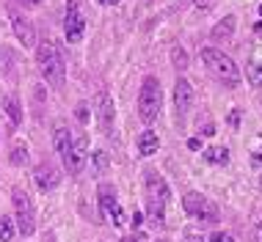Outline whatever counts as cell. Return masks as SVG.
<instances>
[{
	"mask_svg": "<svg viewBox=\"0 0 262 242\" xmlns=\"http://www.w3.org/2000/svg\"><path fill=\"white\" fill-rule=\"evenodd\" d=\"M97 198H100L102 215L108 217L113 226H122V223H124V215H122V206H119V201H116V190H113L111 184H100Z\"/></svg>",
	"mask_w": 262,
	"mask_h": 242,
	"instance_id": "obj_8",
	"label": "cell"
},
{
	"mask_svg": "<svg viewBox=\"0 0 262 242\" xmlns=\"http://www.w3.org/2000/svg\"><path fill=\"white\" fill-rule=\"evenodd\" d=\"M210 242H235V237H232V234H224V231H215L210 237Z\"/></svg>",
	"mask_w": 262,
	"mask_h": 242,
	"instance_id": "obj_22",
	"label": "cell"
},
{
	"mask_svg": "<svg viewBox=\"0 0 262 242\" xmlns=\"http://www.w3.org/2000/svg\"><path fill=\"white\" fill-rule=\"evenodd\" d=\"M97 118H100L102 132L113 130V102H111L108 91H100V94H97Z\"/></svg>",
	"mask_w": 262,
	"mask_h": 242,
	"instance_id": "obj_12",
	"label": "cell"
},
{
	"mask_svg": "<svg viewBox=\"0 0 262 242\" xmlns=\"http://www.w3.org/2000/svg\"><path fill=\"white\" fill-rule=\"evenodd\" d=\"M9 63H11L9 53H6V50H0V72H3V69H9Z\"/></svg>",
	"mask_w": 262,
	"mask_h": 242,
	"instance_id": "obj_25",
	"label": "cell"
},
{
	"mask_svg": "<svg viewBox=\"0 0 262 242\" xmlns=\"http://www.w3.org/2000/svg\"><path fill=\"white\" fill-rule=\"evenodd\" d=\"M25 162H28V143L17 140L11 149V165H25Z\"/></svg>",
	"mask_w": 262,
	"mask_h": 242,
	"instance_id": "obj_18",
	"label": "cell"
},
{
	"mask_svg": "<svg viewBox=\"0 0 262 242\" xmlns=\"http://www.w3.org/2000/svg\"><path fill=\"white\" fill-rule=\"evenodd\" d=\"M235 25H237V19L232 17V14H226V17L221 19V22H218V25L210 31L212 41H229L232 36H235Z\"/></svg>",
	"mask_w": 262,
	"mask_h": 242,
	"instance_id": "obj_14",
	"label": "cell"
},
{
	"mask_svg": "<svg viewBox=\"0 0 262 242\" xmlns=\"http://www.w3.org/2000/svg\"><path fill=\"white\" fill-rule=\"evenodd\" d=\"M185 242H204V239L199 237V234H193V231H188V234H185Z\"/></svg>",
	"mask_w": 262,
	"mask_h": 242,
	"instance_id": "obj_28",
	"label": "cell"
},
{
	"mask_svg": "<svg viewBox=\"0 0 262 242\" xmlns=\"http://www.w3.org/2000/svg\"><path fill=\"white\" fill-rule=\"evenodd\" d=\"M14 234H17V229H14V220L0 215V242H11Z\"/></svg>",
	"mask_w": 262,
	"mask_h": 242,
	"instance_id": "obj_19",
	"label": "cell"
},
{
	"mask_svg": "<svg viewBox=\"0 0 262 242\" xmlns=\"http://www.w3.org/2000/svg\"><path fill=\"white\" fill-rule=\"evenodd\" d=\"M171 61H174V69L177 72H185L188 69V53L182 47H174L171 50Z\"/></svg>",
	"mask_w": 262,
	"mask_h": 242,
	"instance_id": "obj_20",
	"label": "cell"
},
{
	"mask_svg": "<svg viewBox=\"0 0 262 242\" xmlns=\"http://www.w3.org/2000/svg\"><path fill=\"white\" fill-rule=\"evenodd\" d=\"M182 209L188 212L190 217L202 220V223H218V209L210 198H204L199 193H188L182 198Z\"/></svg>",
	"mask_w": 262,
	"mask_h": 242,
	"instance_id": "obj_6",
	"label": "cell"
},
{
	"mask_svg": "<svg viewBox=\"0 0 262 242\" xmlns=\"http://www.w3.org/2000/svg\"><path fill=\"white\" fill-rule=\"evenodd\" d=\"M3 110H6V116L11 118V124H19V121H23V108H19V102L14 96L3 99Z\"/></svg>",
	"mask_w": 262,
	"mask_h": 242,
	"instance_id": "obj_17",
	"label": "cell"
},
{
	"mask_svg": "<svg viewBox=\"0 0 262 242\" xmlns=\"http://www.w3.org/2000/svg\"><path fill=\"white\" fill-rule=\"evenodd\" d=\"M141 226V212H136V215H133V229H138Z\"/></svg>",
	"mask_w": 262,
	"mask_h": 242,
	"instance_id": "obj_29",
	"label": "cell"
},
{
	"mask_svg": "<svg viewBox=\"0 0 262 242\" xmlns=\"http://www.w3.org/2000/svg\"><path fill=\"white\" fill-rule=\"evenodd\" d=\"M144 193H146V212H149V223L163 226L166 223V204H168V184L158 171H144Z\"/></svg>",
	"mask_w": 262,
	"mask_h": 242,
	"instance_id": "obj_1",
	"label": "cell"
},
{
	"mask_svg": "<svg viewBox=\"0 0 262 242\" xmlns=\"http://www.w3.org/2000/svg\"><path fill=\"white\" fill-rule=\"evenodd\" d=\"M202 135H215V127H212V124H207V127H204V132Z\"/></svg>",
	"mask_w": 262,
	"mask_h": 242,
	"instance_id": "obj_31",
	"label": "cell"
},
{
	"mask_svg": "<svg viewBox=\"0 0 262 242\" xmlns=\"http://www.w3.org/2000/svg\"><path fill=\"white\" fill-rule=\"evenodd\" d=\"M251 242H262V220L257 226H254V231H251Z\"/></svg>",
	"mask_w": 262,
	"mask_h": 242,
	"instance_id": "obj_24",
	"label": "cell"
},
{
	"mask_svg": "<svg viewBox=\"0 0 262 242\" xmlns=\"http://www.w3.org/2000/svg\"><path fill=\"white\" fill-rule=\"evenodd\" d=\"M33 179H36V184H39V190H41V193H47V190L58 187L61 176H58V171H55L53 165H47V162H45V165H39V168H36Z\"/></svg>",
	"mask_w": 262,
	"mask_h": 242,
	"instance_id": "obj_13",
	"label": "cell"
},
{
	"mask_svg": "<svg viewBox=\"0 0 262 242\" xmlns=\"http://www.w3.org/2000/svg\"><path fill=\"white\" fill-rule=\"evenodd\" d=\"M9 19H11V28H14V36L23 41L25 47L36 44V31H33V22L17 9V6H9Z\"/></svg>",
	"mask_w": 262,
	"mask_h": 242,
	"instance_id": "obj_9",
	"label": "cell"
},
{
	"mask_svg": "<svg viewBox=\"0 0 262 242\" xmlns=\"http://www.w3.org/2000/svg\"><path fill=\"white\" fill-rule=\"evenodd\" d=\"M202 61H204V66H207L224 85H229V88H237V85H240V69H237V63L232 61L229 55H224L221 50L204 47L202 50Z\"/></svg>",
	"mask_w": 262,
	"mask_h": 242,
	"instance_id": "obj_3",
	"label": "cell"
},
{
	"mask_svg": "<svg viewBox=\"0 0 262 242\" xmlns=\"http://www.w3.org/2000/svg\"><path fill=\"white\" fill-rule=\"evenodd\" d=\"M77 121H80V124H86L89 121V105H77Z\"/></svg>",
	"mask_w": 262,
	"mask_h": 242,
	"instance_id": "obj_23",
	"label": "cell"
},
{
	"mask_svg": "<svg viewBox=\"0 0 262 242\" xmlns=\"http://www.w3.org/2000/svg\"><path fill=\"white\" fill-rule=\"evenodd\" d=\"M158 146H160V138H158V132L146 130V132H141V135H138V154H144V157H149V154H155V152H158Z\"/></svg>",
	"mask_w": 262,
	"mask_h": 242,
	"instance_id": "obj_15",
	"label": "cell"
},
{
	"mask_svg": "<svg viewBox=\"0 0 262 242\" xmlns=\"http://www.w3.org/2000/svg\"><path fill=\"white\" fill-rule=\"evenodd\" d=\"M63 33H67L69 44H77L86 33V17L80 11V3L77 0H69L67 3V17H63Z\"/></svg>",
	"mask_w": 262,
	"mask_h": 242,
	"instance_id": "obj_7",
	"label": "cell"
},
{
	"mask_svg": "<svg viewBox=\"0 0 262 242\" xmlns=\"http://www.w3.org/2000/svg\"><path fill=\"white\" fill-rule=\"evenodd\" d=\"M259 14H262V6H259Z\"/></svg>",
	"mask_w": 262,
	"mask_h": 242,
	"instance_id": "obj_34",
	"label": "cell"
},
{
	"mask_svg": "<svg viewBox=\"0 0 262 242\" xmlns=\"http://www.w3.org/2000/svg\"><path fill=\"white\" fill-rule=\"evenodd\" d=\"M188 149H193V152H199V149H202V140H199V138H190V140H188Z\"/></svg>",
	"mask_w": 262,
	"mask_h": 242,
	"instance_id": "obj_27",
	"label": "cell"
},
{
	"mask_svg": "<svg viewBox=\"0 0 262 242\" xmlns=\"http://www.w3.org/2000/svg\"><path fill=\"white\" fill-rule=\"evenodd\" d=\"M36 63H39L41 77H45L53 88H61L63 85V58H61L58 47H55V41L45 39L36 47Z\"/></svg>",
	"mask_w": 262,
	"mask_h": 242,
	"instance_id": "obj_2",
	"label": "cell"
},
{
	"mask_svg": "<svg viewBox=\"0 0 262 242\" xmlns=\"http://www.w3.org/2000/svg\"><path fill=\"white\" fill-rule=\"evenodd\" d=\"M72 132H69L67 124H55V132H53V146L58 152V157L63 162V168H72Z\"/></svg>",
	"mask_w": 262,
	"mask_h": 242,
	"instance_id": "obj_11",
	"label": "cell"
},
{
	"mask_svg": "<svg viewBox=\"0 0 262 242\" xmlns=\"http://www.w3.org/2000/svg\"><path fill=\"white\" fill-rule=\"evenodd\" d=\"M204 160L212 162V165H226L229 162V149H224V146H212L204 152Z\"/></svg>",
	"mask_w": 262,
	"mask_h": 242,
	"instance_id": "obj_16",
	"label": "cell"
},
{
	"mask_svg": "<svg viewBox=\"0 0 262 242\" xmlns=\"http://www.w3.org/2000/svg\"><path fill=\"white\" fill-rule=\"evenodd\" d=\"M102 6H116V3H122V0H100Z\"/></svg>",
	"mask_w": 262,
	"mask_h": 242,
	"instance_id": "obj_32",
	"label": "cell"
},
{
	"mask_svg": "<svg viewBox=\"0 0 262 242\" xmlns=\"http://www.w3.org/2000/svg\"><path fill=\"white\" fill-rule=\"evenodd\" d=\"M122 242H136V237H124Z\"/></svg>",
	"mask_w": 262,
	"mask_h": 242,
	"instance_id": "obj_33",
	"label": "cell"
},
{
	"mask_svg": "<svg viewBox=\"0 0 262 242\" xmlns=\"http://www.w3.org/2000/svg\"><path fill=\"white\" fill-rule=\"evenodd\" d=\"M249 83L254 88H262V63H249Z\"/></svg>",
	"mask_w": 262,
	"mask_h": 242,
	"instance_id": "obj_21",
	"label": "cell"
},
{
	"mask_svg": "<svg viewBox=\"0 0 262 242\" xmlns=\"http://www.w3.org/2000/svg\"><path fill=\"white\" fill-rule=\"evenodd\" d=\"M17 3H23V6H39L41 0H17Z\"/></svg>",
	"mask_w": 262,
	"mask_h": 242,
	"instance_id": "obj_30",
	"label": "cell"
},
{
	"mask_svg": "<svg viewBox=\"0 0 262 242\" xmlns=\"http://www.w3.org/2000/svg\"><path fill=\"white\" fill-rule=\"evenodd\" d=\"M94 160H97V168H100V171L105 168V162H108V157H105V152H97V154H94Z\"/></svg>",
	"mask_w": 262,
	"mask_h": 242,
	"instance_id": "obj_26",
	"label": "cell"
},
{
	"mask_svg": "<svg viewBox=\"0 0 262 242\" xmlns=\"http://www.w3.org/2000/svg\"><path fill=\"white\" fill-rule=\"evenodd\" d=\"M11 201H14V217H17V229L23 237H31L36 229V212H33V201L23 187L11 190Z\"/></svg>",
	"mask_w": 262,
	"mask_h": 242,
	"instance_id": "obj_5",
	"label": "cell"
},
{
	"mask_svg": "<svg viewBox=\"0 0 262 242\" xmlns=\"http://www.w3.org/2000/svg\"><path fill=\"white\" fill-rule=\"evenodd\" d=\"M174 108H177V121H185L190 108H193V85H190L185 77H177L174 83Z\"/></svg>",
	"mask_w": 262,
	"mask_h": 242,
	"instance_id": "obj_10",
	"label": "cell"
},
{
	"mask_svg": "<svg viewBox=\"0 0 262 242\" xmlns=\"http://www.w3.org/2000/svg\"><path fill=\"white\" fill-rule=\"evenodd\" d=\"M163 108V91H160V80L158 77H144L141 83V94H138V116L144 124H152L158 118V113Z\"/></svg>",
	"mask_w": 262,
	"mask_h": 242,
	"instance_id": "obj_4",
	"label": "cell"
}]
</instances>
